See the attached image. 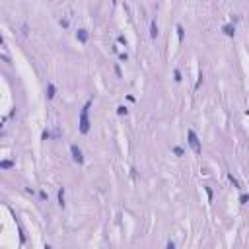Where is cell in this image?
Returning <instances> with one entry per match:
<instances>
[{"mask_svg":"<svg viewBox=\"0 0 249 249\" xmlns=\"http://www.w3.org/2000/svg\"><path fill=\"white\" fill-rule=\"evenodd\" d=\"M45 92H47V99H55V95H57V88H55V84H53V82H49V84H47V90H45Z\"/></svg>","mask_w":249,"mask_h":249,"instance_id":"8992f818","label":"cell"},{"mask_svg":"<svg viewBox=\"0 0 249 249\" xmlns=\"http://www.w3.org/2000/svg\"><path fill=\"white\" fill-rule=\"evenodd\" d=\"M119 59H121V60H128V55H127V53H121V55H119Z\"/></svg>","mask_w":249,"mask_h":249,"instance_id":"d4e9b609","label":"cell"},{"mask_svg":"<svg viewBox=\"0 0 249 249\" xmlns=\"http://www.w3.org/2000/svg\"><path fill=\"white\" fill-rule=\"evenodd\" d=\"M90 107H92V99H88V101L84 103V107H82V111H80L78 128H80L82 134H88V132H90V127H92V123H90Z\"/></svg>","mask_w":249,"mask_h":249,"instance_id":"6da1fadb","label":"cell"},{"mask_svg":"<svg viewBox=\"0 0 249 249\" xmlns=\"http://www.w3.org/2000/svg\"><path fill=\"white\" fill-rule=\"evenodd\" d=\"M49 138H53V132L49 131V128H45V131L41 132V140H49Z\"/></svg>","mask_w":249,"mask_h":249,"instance_id":"7c38bea8","label":"cell"},{"mask_svg":"<svg viewBox=\"0 0 249 249\" xmlns=\"http://www.w3.org/2000/svg\"><path fill=\"white\" fill-rule=\"evenodd\" d=\"M117 41H119L121 45H124V47H127V37H124V35H119V37H117Z\"/></svg>","mask_w":249,"mask_h":249,"instance_id":"7402d4cb","label":"cell"},{"mask_svg":"<svg viewBox=\"0 0 249 249\" xmlns=\"http://www.w3.org/2000/svg\"><path fill=\"white\" fill-rule=\"evenodd\" d=\"M45 249H53V247H51V245H45Z\"/></svg>","mask_w":249,"mask_h":249,"instance_id":"484cf974","label":"cell"},{"mask_svg":"<svg viewBox=\"0 0 249 249\" xmlns=\"http://www.w3.org/2000/svg\"><path fill=\"white\" fill-rule=\"evenodd\" d=\"M117 115H119V117H123V115H128V109H127L124 105H119V107H117Z\"/></svg>","mask_w":249,"mask_h":249,"instance_id":"4fadbf2b","label":"cell"},{"mask_svg":"<svg viewBox=\"0 0 249 249\" xmlns=\"http://www.w3.org/2000/svg\"><path fill=\"white\" fill-rule=\"evenodd\" d=\"M22 33H23V35H27V33H29V27H27V23H23V26H22Z\"/></svg>","mask_w":249,"mask_h":249,"instance_id":"603a6c76","label":"cell"},{"mask_svg":"<svg viewBox=\"0 0 249 249\" xmlns=\"http://www.w3.org/2000/svg\"><path fill=\"white\" fill-rule=\"evenodd\" d=\"M202 78H204V76H202V72H201V74H198V80H197V84H195V90H198V88L202 86Z\"/></svg>","mask_w":249,"mask_h":249,"instance_id":"e0dca14e","label":"cell"},{"mask_svg":"<svg viewBox=\"0 0 249 249\" xmlns=\"http://www.w3.org/2000/svg\"><path fill=\"white\" fill-rule=\"evenodd\" d=\"M158 33H160V31H158V22H156V18H154L150 22V39H156Z\"/></svg>","mask_w":249,"mask_h":249,"instance_id":"52a82bcc","label":"cell"},{"mask_svg":"<svg viewBox=\"0 0 249 249\" xmlns=\"http://www.w3.org/2000/svg\"><path fill=\"white\" fill-rule=\"evenodd\" d=\"M247 201H249V195H247V193H243L241 197H239V202H241V204H245Z\"/></svg>","mask_w":249,"mask_h":249,"instance_id":"44dd1931","label":"cell"},{"mask_svg":"<svg viewBox=\"0 0 249 249\" xmlns=\"http://www.w3.org/2000/svg\"><path fill=\"white\" fill-rule=\"evenodd\" d=\"M59 23H60V27H64V29L70 26V23H68V20H66V18H60V20H59Z\"/></svg>","mask_w":249,"mask_h":249,"instance_id":"ac0fdd59","label":"cell"},{"mask_svg":"<svg viewBox=\"0 0 249 249\" xmlns=\"http://www.w3.org/2000/svg\"><path fill=\"white\" fill-rule=\"evenodd\" d=\"M187 142H189V146L193 148V152H195V154H201V152H202L201 140H198L197 132H195L193 128H189V131H187Z\"/></svg>","mask_w":249,"mask_h":249,"instance_id":"7a4b0ae2","label":"cell"},{"mask_svg":"<svg viewBox=\"0 0 249 249\" xmlns=\"http://www.w3.org/2000/svg\"><path fill=\"white\" fill-rule=\"evenodd\" d=\"M177 39L179 41H183V37H185V29H183V26H181V23H177Z\"/></svg>","mask_w":249,"mask_h":249,"instance_id":"8fae6325","label":"cell"},{"mask_svg":"<svg viewBox=\"0 0 249 249\" xmlns=\"http://www.w3.org/2000/svg\"><path fill=\"white\" fill-rule=\"evenodd\" d=\"M70 156H72L74 164H78V165L84 164V154H82V150H80L78 144H70Z\"/></svg>","mask_w":249,"mask_h":249,"instance_id":"3957f363","label":"cell"},{"mask_svg":"<svg viewBox=\"0 0 249 249\" xmlns=\"http://www.w3.org/2000/svg\"><path fill=\"white\" fill-rule=\"evenodd\" d=\"M173 154H175V156H185V150H183V148H181V146H175V148H173Z\"/></svg>","mask_w":249,"mask_h":249,"instance_id":"9a60e30c","label":"cell"},{"mask_svg":"<svg viewBox=\"0 0 249 249\" xmlns=\"http://www.w3.org/2000/svg\"><path fill=\"white\" fill-rule=\"evenodd\" d=\"M222 31H224V35H226V37H234L235 35V26H234V23H224Z\"/></svg>","mask_w":249,"mask_h":249,"instance_id":"5b68a950","label":"cell"},{"mask_svg":"<svg viewBox=\"0 0 249 249\" xmlns=\"http://www.w3.org/2000/svg\"><path fill=\"white\" fill-rule=\"evenodd\" d=\"M76 39L80 41V43H88V39H90L88 29H84V27H82V29H78V31H76Z\"/></svg>","mask_w":249,"mask_h":249,"instance_id":"277c9868","label":"cell"},{"mask_svg":"<svg viewBox=\"0 0 249 249\" xmlns=\"http://www.w3.org/2000/svg\"><path fill=\"white\" fill-rule=\"evenodd\" d=\"M57 198H59V206H60V208H64V206H66V201H64V187H59Z\"/></svg>","mask_w":249,"mask_h":249,"instance_id":"ba28073f","label":"cell"},{"mask_svg":"<svg viewBox=\"0 0 249 249\" xmlns=\"http://www.w3.org/2000/svg\"><path fill=\"white\" fill-rule=\"evenodd\" d=\"M204 191H206V197H208V201L212 202V198H214V193H212V189H210V187L206 185V187H204Z\"/></svg>","mask_w":249,"mask_h":249,"instance_id":"2e32d148","label":"cell"},{"mask_svg":"<svg viewBox=\"0 0 249 249\" xmlns=\"http://www.w3.org/2000/svg\"><path fill=\"white\" fill-rule=\"evenodd\" d=\"M228 179H230V183L234 185L235 189H241V185H239V181H238V179H235V177H234V173H228Z\"/></svg>","mask_w":249,"mask_h":249,"instance_id":"30bf717a","label":"cell"},{"mask_svg":"<svg viewBox=\"0 0 249 249\" xmlns=\"http://www.w3.org/2000/svg\"><path fill=\"white\" fill-rule=\"evenodd\" d=\"M14 161H12V160H2V161H0V168H2V169H10V168H14Z\"/></svg>","mask_w":249,"mask_h":249,"instance_id":"9c48e42d","label":"cell"},{"mask_svg":"<svg viewBox=\"0 0 249 249\" xmlns=\"http://www.w3.org/2000/svg\"><path fill=\"white\" fill-rule=\"evenodd\" d=\"M165 249H175V243H173V241H171V239H169V241H168V243H165Z\"/></svg>","mask_w":249,"mask_h":249,"instance_id":"cb8c5ba5","label":"cell"},{"mask_svg":"<svg viewBox=\"0 0 249 249\" xmlns=\"http://www.w3.org/2000/svg\"><path fill=\"white\" fill-rule=\"evenodd\" d=\"M115 74H117V78H123V70L119 64H115Z\"/></svg>","mask_w":249,"mask_h":249,"instance_id":"ffe728a7","label":"cell"},{"mask_svg":"<svg viewBox=\"0 0 249 249\" xmlns=\"http://www.w3.org/2000/svg\"><path fill=\"white\" fill-rule=\"evenodd\" d=\"M173 80H175V82H181V80H183V76H181V70H179V68L173 70Z\"/></svg>","mask_w":249,"mask_h":249,"instance_id":"5bb4252c","label":"cell"},{"mask_svg":"<svg viewBox=\"0 0 249 249\" xmlns=\"http://www.w3.org/2000/svg\"><path fill=\"white\" fill-rule=\"evenodd\" d=\"M39 198H41V201H49V195H47V191H39Z\"/></svg>","mask_w":249,"mask_h":249,"instance_id":"d6986e66","label":"cell"}]
</instances>
